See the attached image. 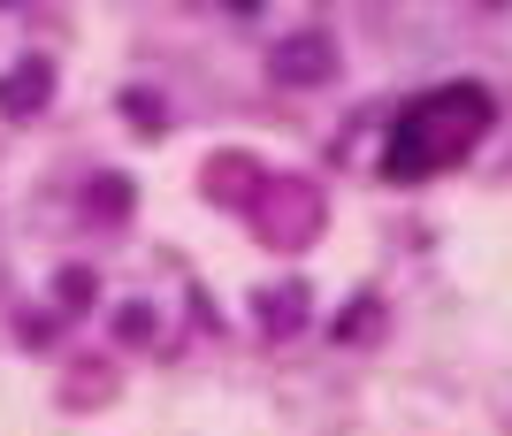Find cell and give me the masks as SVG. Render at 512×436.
Instances as JSON below:
<instances>
[{"mask_svg": "<svg viewBox=\"0 0 512 436\" xmlns=\"http://www.w3.org/2000/svg\"><path fill=\"white\" fill-rule=\"evenodd\" d=\"M276 77H291V85H321V77H329V39H291L276 54Z\"/></svg>", "mask_w": 512, "mask_h": 436, "instance_id": "7a4b0ae2", "label": "cell"}, {"mask_svg": "<svg viewBox=\"0 0 512 436\" xmlns=\"http://www.w3.org/2000/svg\"><path fill=\"white\" fill-rule=\"evenodd\" d=\"M85 291H92V276H85V268H69V276H62V306H85Z\"/></svg>", "mask_w": 512, "mask_h": 436, "instance_id": "277c9868", "label": "cell"}, {"mask_svg": "<svg viewBox=\"0 0 512 436\" xmlns=\"http://www.w3.org/2000/svg\"><path fill=\"white\" fill-rule=\"evenodd\" d=\"M482 131H490V92L482 85H436V92H421V100L398 115L390 153H383V176H398V184L436 176V169H451Z\"/></svg>", "mask_w": 512, "mask_h": 436, "instance_id": "6da1fadb", "label": "cell"}, {"mask_svg": "<svg viewBox=\"0 0 512 436\" xmlns=\"http://www.w3.org/2000/svg\"><path fill=\"white\" fill-rule=\"evenodd\" d=\"M46 92H54V69H46V62H23L16 77L0 85V108H8V115H23L31 100H46Z\"/></svg>", "mask_w": 512, "mask_h": 436, "instance_id": "3957f363", "label": "cell"}]
</instances>
